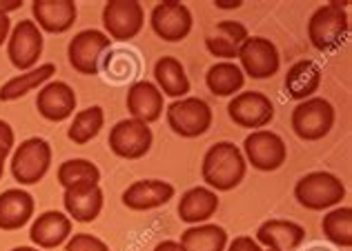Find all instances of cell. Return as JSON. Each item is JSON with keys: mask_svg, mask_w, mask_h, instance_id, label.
Listing matches in <instances>:
<instances>
[{"mask_svg": "<svg viewBox=\"0 0 352 251\" xmlns=\"http://www.w3.org/2000/svg\"><path fill=\"white\" fill-rule=\"evenodd\" d=\"M176 196L174 184L168 180L150 178V180H136L123 191V204L129 211H152L165 207Z\"/></svg>", "mask_w": 352, "mask_h": 251, "instance_id": "e0dca14e", "label": "cell"}, {"mask_svg": "<svg viewBox=\"0 0 352 251\" xmlns=\"http://www.w3.org/2000/svg\"><path fill=\"white\" fill-rule=\"evenodd\" d=\"M179 243L183 251H226L230 238L221 225L203 222V225H192L185 229Z\"/></svg>", "mask_w": 352, "mask_h": 251, "instance_id": "83f0119b", "label": "cell"}, {"mask_svg": "<svg viewBox=\"0 0 352 251\" xmlns=\"http://www.w3.org/2000/svg\"><path fill=\"white\" fill-rule=\"evenodd\" d=\"M112 47V40L100 29H82L67 45V60L80 76H98L103 53Z\"/></svg>", "mask_w": 352, "mask_h": 251, "instance_id": "8fae6325", "label": "cell"}, {"mask_svg": "<svg viewBox=\"0 0 352 251\" xmlns=\"http://www.w3.org/2000/svg\"><path fill=\"white\" fill-rule=\"evenodd\" d=\"M76 105V91L65 80H50L36 94V111L50 123H63V120L72 118Z\"/></svg>", "mask_w": 352, "mask_h": 251, "instance_id": "2e32d148", "label": "cell"}, {"mask_svg": "<svg viewBox=\"0 0 352 251\" xmlns=\"http://www.w3.org/2000/svg\"><path fill=\"white\" fill-rule=\"evenodd\" d=\"M248 27L239 21H221L212 34L206 36V49L210 56L221 58L226 62H234L236 53L241 49V45L248 40Z\"/></svg>", "mask_w": 352, "mask_h": 251, "instance_id": "cb8c5ba5", "label": "cell"}, {"mask_svg": "<svg viewBox=\"0 0 352 251\" xmlns=\"http://www.w3.org/2000/svg\"><path fill=\"white\" fill-rule=\"evenodd\" d=\"M206 85L210 89V94H214L219 98H232L239 94V91H243L245 76L236 62L219 60L208 69Z\"/></svg>", "mask_w": 352, "mask_h": 251, "instance_id": "f1b7e54d", "label": "cell"}, {"mask_svg": "<svg viewBox=\"0 0 352 251\" xmlns=\"http://www.w3.org/2000/svg\"><path fill=\"white\" fill-rule=\"evenodd\" d=\"M32 16L43 34H65L76 23L78 5L74 0H34Z\"/></svg>", "mask_w": 352, "mask_h": 251, "instance_id": "d6986e66", "label": "cell"}, {"mask_svg": "<svg viewBox=\"0 0 352 251\" xmlns=\"http://www.w3.org/2000/svg\"><path fill=\"white\" fill-rule=\"evenodd\" d=\"M165 118H168L172 132L181 138L206 136L212 129V123H214L212 107L199 96H185L179 100H172L165 107Z\"/></svg>", "mask_w": 352, "mask_h": 251, "instance_id": "8992f818", "label": "cell"}, {"mask_svg": "<svg viewBox=\"0 0 352 251\" xmlns=\"http://www.w3.org/2000/svg\"><path fill=\"white\" fill-rule=\"evenodd\" d=\"M294 198L308 211H328L346 198V184L332 171H310L296 180Z\"/></svg>", "mask_w": 352, "mask_h": 251, "instance_id": "3957f363", "label": "cell"}, {"mask_svg": "<svg viewBox=\"0 0 352 251\" xmlns=\"http://www.w3.org/2000/svg\"><path fill=\"white\" fill-rule=\"evenodd\" d=\"M335 120H337V111L332 107V102L328 98L312 96L308 100L296 102L290 116V125L299 141L317 143L332 132Z\"/></svg>", "mask_w": 352, "mask_h": 251, "instance_id": "5b68a950", "label": "cell"}, {"mask_svg": "<svg viewBox=\"0 0 352 251\" xmlns=\"http://www.w3.org/2000/svg\"><path fill=\"white\" fill-rule=\"evenodd\" d=\"M254 240L272 251H296L305 240V229L294 220L270 218L263 225H258Z\"/></svg>", "mask_w": 352, "mask_h": 251, "instance_id": "44dd1931", "label": "cell"}, {"mask_svg": "<svg viewBox=\"0 0 352 251\" xmlns=\"http://www.w3.org/2000/svg\"><path fill=\"white\" fill-rule=\"evenodd\" d=\"M265 251H272V249H265Z\"/></svg>", "mask_w": 352, "mask_h": 251, "instance_id": "60d3db41", "label": "cell"}, {"mask_svg": "<svg viewBox=\"0 0 352 251\" xmlns=\"http://www.w3.org/2000/svg\"><path fill=\"white\" fill-rule=\"evenodd\" d=\"M321 78H323V71L314 60H310V58L296 60L290 64L288 73H285V82H283L285 94L296 102L308 100L319 91Z\"/></svg>", "mask_w": 352, "mask_h": 251, "instance_id": "d4e9b609", "label": "cell"}, {"mask_svg": "<svg viewBox=\"0 0 352 251\" xmlns=\"http://www.w3.org/2000/svg\"><path fill=\"white\" fill-rule=\"evenodd\" d=\"M109 152L114 156L123 158V160H141L150 154L154 145V134L150 125L141 123V120L125 118L109 129L107 138Z\"/></svg>", "mask_w": 352, "mask_h": 251, "instance_id": "30bf717a", "label": "cell"}, {"mask_svg": "<svg viewBox=\"0 0 352 251\" xmlns=\"http://www.w3.org/2000/svg\"><path fill=\"white\" fill-rule=\"evenodd\" d=\"M105 204V193L98 182H80L63 189V207L72 222H94Z\"/></svg>", "mask_w": 352, "mask_h": 251, "instance_id": "9a60e30c", "label": "cell"}, {"mask_svg": "<svg viewBox=\"0 0 352 251\" xmlns=\"http://www.w3.org/2000/svg\"><path fill=\"white\" fill-rule=\"evenodd\" d=\"M7 58L18 71H30L38 67V58L45 49L43 32L34 21H21L12 27V34L7 38Z\"/></svg>", "mask_w": 352, "mask_h": 251, "instance_id": "7c38bea8", "label": "cell"}, {"mask_svg": "<svg viewBox=\"0 0 352 251\" xmlns=\"http://www.w3.org/2000/svg\"><path fill=\"white\" fill-rule=\"evenodd\" d=\"M344 251H350V249H344Z\"/></svg>", "mask_w": 352, "mask_h": 251, "instance_id": "b9f144b4", "label": "cell"}, {"mask_svg": "<svg viewBox=\"0 0 352 251\" xmlns=\"http://www.w3.org/2000/svg\"><path fill=\"white\" fill-rule=\"evenodd\" d=\"M226 251H265V249L252 236H236L234 240L228 243Z\"/></svg>", "mask_w": 352, "mask_h": 251, "instance_id": "d590c367", "label": "cell"}, {"mask_svg": "<svg viewBox=\"0 0 352 251\" xmlns=\"http://www.w3.org/2000/svg\"><path fill=\"white\" fill-rule=\"evenodd\" d=\"M105 127V111L100 105H91L85 107L82 111H76L74 114V120L67 129V138L74 145H87L100 134V129Z\"/></svg>", "mask_w": 352, "mask_h": 251, "instance_id": "4dcf8cb0", "label": "cell"}, {"mask_svg": "<svg viewBox=\"0 0 352 251\" xmlns=\"http://www.w3.org/2000/svg\"><path fill=\"white\" fill-rule=\"evenodd\" d=\"M323 238L339 249L352 247V209L348 204H339L335 209H328L321 220Z\"/></svg>", "mask_w": 352, "mask_h": 251, "instance_id": "f546056e", "label": "cell"}, {"mask_svg": "<svg viewBox=\"0 0 352 251\" xmlns=\"http://www.w3.org/2000/svg\"><path fill=\"white\" fill-rule=\"evenodd\" d=\"M348 5V0L328 3L312 12L308 21V40L317 51H335L346 43L350 34Z\"/></svg>", "mask_w": 352, "mask_h": 251, "instance_id": "7a4b0ae2", "label": "cell"}, {"mask_svg": "<svg viewBox=\"0 0 352 251\" xmlns=\"http://www.w3.org/2000/svg\"><path fill=\"white\" fill-rule=\"evenodd\" d=\"M16 147V134H14V127L7 123V120L0 118V158H7L12 156Z\"/></svg>", "mask_w": 352, "mask_h": 251, "instance_id": "e575fe53", "label": "cell"}, {"mask_svg": "<svg viewBox=\"0 0 352 251\" xmlns=\"http://www.w3.org/2000/svg\"><path fill=\"white\" fill-rule=\"evenodd\" d=\"M5 165H7V160L5 158H0V180H3V176H5Z\"/></svg>", "mask_w": 352, "mask_h": 251, "instance_id": "ab89813d", "label": "cell"}, {"mask_svg": "<svg viewBox=\"0 0 352 251\" xmlns=\"http://www.w3.org/2000/svg\"><path fill=\"white\" fill-rule=\"evenodd\" d=\"M23 7V0H0V47L7 43L9 34H12V21L9 14Z\"/></svg>", "mask_w": 352, "mask_h": 251, "instance_id": "836d02e7", "label": "cell"}, {"mask_svg": "<svg viewBox=\"0 0 352 251\" xmlns=\"http://www.w3.org/2000/svg\"><path fill=\"white\" fill-rule=\"evenodd\" d=\"M228 116L241 129H265L274 120V105L263 91H239L228 102Z\"/></svg>", "mask_w": 352, "mask_h": 251, "instance_id": "5bb4252c", "label": "cell"}, {"mask_svg": "<svg viewBox=\"0 0 352 251\" xmlns=\"http://www.w3.org/2000/svg\"><path fill=\"white\" fill-rule=\"evenodd\" d=\"M150 27L163 43H181L190 36L194 18L181 0H161L150 14Z\"/></svg>", "mask_w": 352, "mask_h": 251, "instance_id": "4fadbf2b", "label": "cell"}, {"mask_svg": "<svg viewBox=\"0 0 352 251\" xmlns=\"http://www.w3.org/2000/svg\"><path fill=\"white\" fill-rule=\"evenodd\" d=\"M219 204V193L208 189L206 184H201V187H192L183 193L176 213H179V220L185 222V225H203V222H210V218H214Z\"/></svg>", "mask_w": 352, "mask_h": 251, "instance_id": "603a6c76", "label": "cell"}, {"mask_svg": "<svg viewBox=\"0 0 352 251\" xmlns=\"http://www.w3.org/2000/svg\"><path fill=\"white\" fill-rule=\"evenodd\" d=\"M154 85L159 87V91L163 94V98L168 96L172 100H179V98H185L190 94V78L188 73H185V67L179 58H174V56H163L154 62Z\"/></svg>", "mask_w": 352, "mask_h": 251, "instance_id": "484cf974", "label": "cell"}, {"mask_svg": "<svg viewBox=\"0 0 352 251\" xmlns=\"http://www.w3.org/2000/svg\"><path fill=\"white\" fill-rule=\"evenodd\" d=\"M72 220L65 211H43L30 225V240L36 249H56L65 245L72 236Z\"/></svg>", "mask_w": 352, "mask_h": 251, "instance_id": "ac0fdd59", "label": "cell"}, {"mask_svg": "<svg viewBox=\"0 0 352 251\" xmlns=\"http://www.w3.org/2000/svg\"><path fill=\"white\" fill-rule=\"evenodd\" d=\"M241 152H243L248 167L265 174L281 169L288 160V145L279 134L270 132V129L250 132L243 145H241Z\"/></svg>", "mask_w": 352, "mask_h": 251, "instance_id": "52a82bcc", "label": "cell"}, {"mask_svg": "<svg viewBox=\"0 0 352 251\" xmlns=\"http://www.w3.org/2000/svg\"><path fill=\"white\" fill-rule=\"evenodd\" d=\"M65 251H112L103 238L91 234H74L65 243Z\"/></svg>", "mask_w": 352, "mask_h": 251, "instance_id": "d6a6232c", "label": "cell"}, {"mask_svg": "<svg viewBox=\"0 0 352 251\" xmlns=\"http://www.w3.org/2000/svg\"><path fill=\"white\" fill-rule=\"evenodd\" d=\"M56 178L60 187L67 189L72 184L80 182H100V169L96 163L87 160V158H69V160L60 163Z\"/></svg>", "mask_w": 352, "mask_h": 251, "instance_id": "1f68e13d", "label": "cell"}, {"mask_svg": "<svg viewBox=\"0 0 352 251\" xmlns=\"http://www.w3.org/2000/svg\"><path fill=\"white\" fill-rule=\"evenodd\" d=\"M54 76H56V64L54 62H43L30 71H21L18 76L3 82V87H0V100L3 102L21 100L27 94H32V91L47 85L50 80H54Z\"/></svg>", "mask_w": 352, "mask_h": 251, "instance_id": "4316f807", "label": "cell"}, {"mask_svg": "<svg viewBox=\"0 0 352 251\" xmlns=\"http://www.w3.org/2000/svg\"><path fill=\"white\" fill-rule=\"evenodd\" d=\"M125 107H127L129 118L141 120L145 125H152L156 120H161L163 116L165 98L152 80H136L134 85L127 89Z\"/></svg>", "mask_w": 352, "mask_h": 251, "instance_id": "ffe728a7", "label": "cell"}, {"mask_svg": "<svg viewBox=\"0 0 352 251\" xmlns=\"http://www.w3.org/2000/svg\"><path fill=\"white\" fill-rule=\"evenodd\" d=\"M52 158V145L41 136H32L14 147L9 156V169L21 187H30V184H38L47 176Z\"/></svg>", "mask_w": 352, "mask_h": 251, "instance_id": "277c9868", "label": "cell"}, {"mask_svg": "<svg viewBox=\"0 0 352 251\" xmlns=\"http://www.w3.org/2000/svg\"><path fill=\"white\" fill-rule=\"evenodd\" d=\"M236 64L245 78L265 80L272 78L281 69V53L276 45L265 36H248L236 53Z\"/></svg>", "mask_w": 352, "mask_h": 251, "instance_id": "ba28073f", "label": "cell"}, {"mask_svg": "<svg viewBox=\"0 0 352 251\" xmlns=\"http://www.w3.org/2000/svg\"><path fill=\"white\" fill-rule=\"evenodd\" d=\"M152 251H183V247L179 240H163V243H159Z\"/></svg>", "mask_w": 352, "mask_h": 251, "instance_id": "8d00e7d4", "label": "cell"}, {"mask_svg": "<svg viewBox=\"0 0 352 251\" xmlns=\"http://www.w3.org/2000/svg\"><path fill=\"white\" fill-rule=\"evenodd\" d=\"M36 202L30 191L23 187L5 189L0 193V229L18 231L34 220Z\"/></svg>", "mask_w": 352, "mask_h": 251, "instance_id": "7402d4cb", "label": "cell"}, {"mask_svg": "<svg viewBox=\"0 0 352 251\" xmlns=\"http://www.w3.org/2000/svg\"><path fill=\"white\" fill-rule=\"evenodd\" d=\"M12 251H41V249H36V247H27V245H21V247H14Z\"/></svg>", "mask_w": 352, "mask_h": 251, "instance_id": "f35d334b", "label": "cell"}, {"mask_svg": "<svg viewBox=\"0 0 352 251\" xmlns=\"http://www.w3.org/2000/svg\"><path fill=\"white\" fill-rule=\"evenodd\" d=\"M145 9L138 0H107L103 7V29L109 40L127 43L143 32Z\"/></svg>", "mask_w": 352, "mask_h": 251, "instance_id": "9c48e42d", "label": "cell"}, {"mask_svg": "<svg viewBox=\"0 0 352 251\" xmlns=\"http://www.w3.org/2000/svg\"><path fill=\"white\" fill-rule=\"evenodd\" d=\"M214 5H217V9H239L243 3H241V0H228V3L226 0H217Z\"/></svg>", "mask_w": 352, "mask_h": 251, "instance_id": "74e56055", "label": "cell"}, {"mask_svg": "<svg viewBox=\"0 0 352 251\" xmlns=\"http://www.w3.org/2000/svg\"><path fill=\"white\" fill-rule=\"evenodd\" d=\"M248 163L241 147L230 141H219L203 156L201 176L212 191H232L245 180Z\"/></svg>", "mask_w": 352, "mask_h": 251, "instance_id": "6da1fadb", "label": "cell"}]
</instances>
